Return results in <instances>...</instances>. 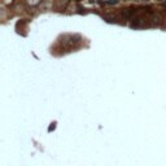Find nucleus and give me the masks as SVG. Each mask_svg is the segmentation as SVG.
I'll return each mask as SVG.
<instances>
[{
  "label": "nucleus",
  "mask_w": 166,
  "mask_h": 166,
  "mask_svg": "<svg viewBox=\"0 0 166 166\" xmlns=\"http://www.w3.org/2000/svg\"><path fill=\"white\" fill-rule=\"evenodd\" d=\"M164 4H165V7H166V1H165V3H164Z\"/></svg>",
  "instance_id": "nucleus-4"
},
{
  "label": "nucleus",
  "mask_w": 166,
  "mask_h": 166,
  "mask_svg": "<svg viewBox=\"0 0 166 166\" xmlns=\"http://www.w3.org/2000/svg\"><path fill=\"white\" fill-rule=\"evenodd\" d=\"M117 3H118V0H107L105 4H107V5H116Z\"/></svg>",
  "instance_id": "nucleus-2"
},
{
  "label": "nucleus",
  "mask_w": 166,
  "mask_h": 166,
  "mask_svg": "<svg viewBox=\"0 0 166 166\" xmlns=\"http://www.w3.org/2000/svg\"><path fill=\"white\" fill-rule=\"evenodd\" d=\"M68 3H69V0H55V9L56 11H64L65 8H66V5H68Z\"/></svg>",
  "instance_id": "nucleus-1"
},
{
  "label": "nucleus",
  "mask_w": 166,
  "mask_h": 166,
  "mask_svg": "<svg viewBox=\"0 0 166 166\" xmlns=\"http://www.w3.org/2000/svg\"><path fill=\"white\" fill-rule=\"evenodd\" d=\"M28 3L30 5H32V7H34V5H38L39 3H40V0H28Z\"/></svg>",
  "instance_id": "nucleus-3"
}]
</instances>
